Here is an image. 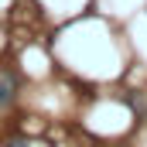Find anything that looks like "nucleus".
Wrapping results in <instances>:
<instances>
[{
    "mask_svg": "<svg viewBox=\"0 0 147 147\" xmlns=\"http://www.w3.org/2000/svg\"><path fill=\"white\" fill-rule=\"evenodd\" d=\"M7 147H28V144H24V140H10Z\"/></svg>",
    "mask_w": 147,
    "mask_h": 147,
    "instance_id": "nucleus-2",
    "label": "nucleus"
},
{
    "mask_svg": "<svg viewBox=\"0 0 147 147\" xmlns=\"http://www.w3.org/2000/svg\"><path fill=\"white\" fill-rule=\"evenodd\" d=\"M14 99H17V75L0 69V110L14 106Z\"/></svg>",
    "mask_w": 147,
    "mask_h": 147,
    "instance_id": "nucleus-1",
    "label": "nucleus"
}]
</instances>
